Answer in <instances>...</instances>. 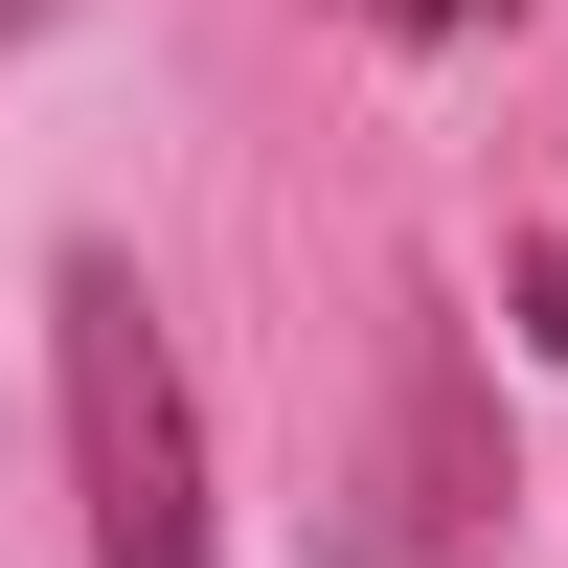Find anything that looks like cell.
Masks as SVG:
<instances>
[{
  "label": "cell",
  "instance_id": "6da1fadb",
  "mask_svg": "<svg viewBox=\"0 0 568 568\" xmlns=\"http://www.w3.org/2000/svg\"><path fill=\"white\" fill-rule=\"evenodd\" d=\"M45 364H69V478H91V568H205V409H182V342L114 251L45 273Z\"/></svg>",
  "mask_w": 568,
  "mask_h": 568
},
{
  "label": "cell",
  "instance_id": "7a4b0ae2",
  "mask_svg": "<svg viewBox=\"0 0 568 568\" xmlns=\"http://www.w3.org/2000/svg\"><path fill=\"white\" fill-rule=\"evenodd\" d=\"M500 524V455H478V387H455V318H409V387H387V455L364 500L318 524V568H478Z\"/></svg>",
  "mask_w": 568,
  "mask_h": 568
},
{
  "label": "cell",
  "instance_id": "3957f363",
  "mask_svg": "<svg viewBox=\"0 0 568 568\" xmlns=\"http://www.w3.org/2000/svg\"><path fill=\"white\" fill-rule=\"evenodd\" d=\"M524 342H546V364H568V251H524Z\"/></svg>",
  "mask_w": 568,
  "mask_h": 568
},
{
  "label": "cell",
  "instance_id": "277c9868",
  "mask_svg": "<svg viewBox=\"0 0 568 568\" xmlns=\"http://www.w3.org/2000/svg\"><path fill=\"white\" fill-rule=\"evenodd\" d=\"M364 23H409V45H433V23H478V0H364Z\"/></svg>",
  "mask_w": 568,
  "mask_h": 568
},
{
  "label": "cell",
  "instance_id": "5b68a950",
  "mask_svg": "<svg viewBox=\"0 0 568 568\" xmlns=\"http://www.w3.org/2000/svg\"><path fill=\"white\" fill-rule=\"evenodd\" d=\"M23 23H45V0H0V45H23Z\"/></svg>",
  "mask_w": 568,
  "mask_h": 568
},
{
  "label": "cell",
  "instance_id": "8992f818",
  "mask_svg": "<svg viewBox=\"0 0 568 568\" xmlns=\"http://www.w3.org/2000/svg\"><path fill=\"white\" fill-rule=\"evenodd\" d=\"M478 23H500V0H478Z\"/></svg>",
  "mask_w": 568,
  "mask_h": 568
}]
</instances>
